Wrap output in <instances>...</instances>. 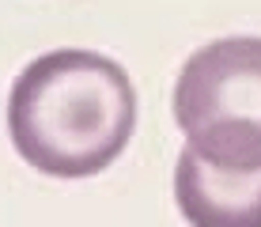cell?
<instances>
[{"instance_id": "obj_1", "label": "cell", "mask_w": 261, "mask_h": 227, "mask_svg": "<svg viewBox=\"0 0 261 227\" xmlns=\"http://www.w3.org/2000/svg\"><path fill=\"white\" fill-rule=\"evenodd\" d=\"M15 152L53 178H91L125 152L137 129V91L118 61L53 49L31 61L8 98Z\"/></svg>"}, {"instance_id": "obj_2", "label": "cell", "mask_w": 261, "mask_h": 227, "mask_svg": "<svg viewBox=\"0 0 261 227\" xmlns=\"http://www.w3.org/2000/svg\"><path fill=\"white\" fill-rule=\"evenodd\" d=\"M174 121L186 148L216 167H261V38L208 42L174 84Z\"/></svg>"}, {"instance_id": "obj_3", "label": "cell", "mask_w": 261, "mask_h": 227, "mask_svg": "<svg viewBox=\"0 0 261 227\" xmlns=\"http://www.w3.org/2000/svg\"><path fill=\"white\" fill-rule=\"evenodd\" d=\"M174 197L193 227H261V167H216L193 148H182Z\"/></svg>"}]
</instances>
